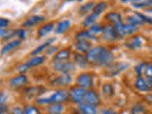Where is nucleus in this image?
<instances>
[{
    "instance_id": "nucleus-1",
    "label": "nucleus",
    "mask_w": 152,
    "mask_h": 114,
    "mask_svg": "<svg viewBox=\"0 0 152 114\" xmlns=\"http://www.w3.org/2000/svg\"><path fill=\"white\" fill-rule=\"evenodd\" d=\"M86 58L88 60V63L93 66H109L112 65L114 57L113 54L107 49L104 47H95L92 48L87 54Z\"/></svg>"
},
{
    "instance_id": "nucleus-2",
    "label": "nucleus",
    "mask_w": 152,
    "mask_h": 114,
    "mask_svg": "<svg viewBox=\"0 0 152 114\" xmlns=\"http://www.w3.org/2000/svg\"><path fill=\"white\" fill-rule=\"evenodd\" d=\"M68 95L64 90H57L53 94H51L48 98H38L36 99V103L39 104H61L66 101Z\"/></svg>"
},
{
    "instance_id": "nucleus-3",
    "label": "nucleus",
    "mask_w": 152,
    "mask_h": 114,
    "mask_svg": "<svg viewBox=\"0 0 152 114\" xmlns=\"http://www.w3.org/2000/svg\"><path fill=\"white\" fill-rule=\"evenodd\" d=\"M114 30H115L116 35L120 38L126 37L134 33L137 31V27L130 25V24H123L119 23L117 25L114 26Z\"/></svg>"
},
{
    "instance_id": "nucleus-4",
    "label": "nucleus",
    "mask_w": 152,
    "mask_h": 114,
    "mask_svg": "<svg viewBox=\"0 0 152 114\" xmlns=\"http://www.w3.org/2000/svg\"><path fill=\"white\" fill-rule=\"evenodd\" d=\"M86 89L82 88H73L70 89L69 96L71 100V102L75 104H81L85 99Z\"/></svg>"
},
{
    "instance_id": "nucleus-5",
    "label": "nucleus",
    "mask_w": 152,
    "mask_h": 114,
    "mask_svg": "<svg viewBox=\"0 0 152 114\" xmlns=\"http://www.w3.org/2000/svg\"><path fill=\"white\" fill-rule=\"evenodd\" d=\"M128 66H128L126 63H123V62H119V63L112 64L109 66H107L106 74L107 76H110V77H113V76H116L120 72H122V71L126 69Z\"/></svg>"
},
{
    "instance_id": "nucleus-6",
    "label": "nucleus",
    "mask_w": 152,
    "mask_h": 114,
    "mask_svg": "<svg viewBox=\"0 0 152 114\" xmlns=\"http://www.w3.org/2000/svg\"><path fill=\"white\" fill-rule=\"evenodd\" d=\"M76 81H77V85L82 88H88L92 87L93 84L92 75L89 73H81Z\"/></svg>"
},
{
    "instance_id": "nucleus-7",
    "label": "nucleus",
    "mask_w": 152,
    "mask_h": 114,
    "mask_svg": "<svg viewBox=\"0 0 152 114\" xmlns=\"http://www.w3.org/2000/svg\"><path fill=\"white\" fill-rule=\"evenodd\" d=\"M84 101L86 104L96 107L100 104V96L96 91H94V90H88V91L86 92Z\"/></svg>"
},
{
    "instance_id": "nucleus-8",
    "label": "nucleus",
    "mask_w": 152,
    "mask_h": 114,
    "mask_svg": "<svg viewBox=\"0 0 152 114\" xmlns=\"http://www.w3.org/2000/svg\"><path fill=\"white\" fill-rule=\"evenodd\" d=\"M71 75L69 73H62L60 76L56 77L51 82V85L56 86V87H66L71 83Z\"/></svg>"
},
{
    "instance_id": "nucleus-9",
    "label": "nucleus",
    "mask_w": 152,
    "mask_h": 114,
    "mask_svg": "<svg viewBox=\"0 0 152 114\" xmlns=\"http://www.w3.org/2000/svg\"><path fill=\"white\" fill-rule=\"evenodd\" d=\"M102 35H103V39L107 42H113L117 36L115 30H114V27H112L111 25H106L104 27H103Z\"/></svg>"
},
{
    "instance_id": "nucleus-10",
    "label": "nucleus",
    "mask_w": 152,
    "mask_h": 114,
    "mask_svg": "<svg viewBox=\"0 0 152 114\" xmlns=\"http://www.w3.org/2000/svg\"><path fill=\"white\" fill-rule=\"evenodd\" d=\"M54 69L62 73H69L74 69V66L69 62H54Z\"/></svg>"
},
{
    "instance_id": "nucleus-11",
    "label": "nucleus",
    "mask_w": 152,
    "mask_h": 114,
    "mask_svg": "<svg viewBox=\"0 0 152 114\" xmlns=\"http://www.w3.org/2000/svg\"><path fill=\"white\" fill-rule=\"evenodd\" d=\"M27 83H28L27 76L24 74H20L16 76V77H13L10 81V86H11L12 88H19L25 87Z\"/></svg>"
},
{
    "instance_id": "nucleus-12",
    "label": "nucleus",
    "mask_w": 152,
    "mask_h": 114,
    "mask_svg": "<svg viewBox=\"0 0 152 114\" xmlns=\"http://www.w3.org/2000/svg\"><path fill=\"white\" fill-rule=\"evenodd\" d=\"M46 91L43 87H30L25 89V96L28 98H32L34 96H39Z\"/></svg>"
},
{
    "instance_id": "nucleus-13",
    "label": "nucleus",
    "mask_w": 152,
    "mask_h": 114,
    "mask_svg": "<svg viewBox=\"0 0 152 114\" xmlns=\"http://www.w3.org/2000/svg\"><path fill=\"white\" fill-rule=\"evenodd\" d=\"M75 47L77 50L81 53H88V52L92 49L91 44L88 40H79L76 42Z\"/></svg>"
},
{
    "instance_id": "nucleus-14",
    "label": "nucleus",
    "mask_w": 152,
    "mask_h": 114,
    "mask_svg": "<svg viewBox=\"0 0 152 114\" xmlns=\"http://www.w3.org/2000/svg\"><path fill=\"white\" fill-rule=\"evenodd\" d=\"M45 20V17L44 16H41V15H33L30 18H28L27 20L23 23V27H26V28H30V27H33L39 24L41 22H43Z\"/></svg>"
},
{
    "instance_id": "nucleus-15",
    "label": "nucleus",
    "mask_w": 152,
    "mask_h": 114,
    "mask_svg": "<svg viewBox=\"0 0 152 114\" xmlns=\"http://www.w3.org/2000/svg\"><path fill=\"white\" fill-rule=\"evenodd\" d=\"M21 45V40H13L12 42H9L8 44L6 45H4V47L2 48V50H1V54L4 55V54H6L8 53V52L10 51H12L13 50H15L17 49V48Z\"/></svg>"
},
{
    "instance_id": "nucleus-16",
    "label": "nucleus",
    "mask_w": 152,
    "mask_h": 114,
    "mask_svg": "<svg viewBox=\"0 0 152 114\" xmlns=\"http://www.w3.org/2000/svg\"><path fill=\"white\" fill-rule=\"evenodd\" d=\"M142 40L141 39V37L134 36L127 41V43L126 44V47L128 48V49L135 50V49H138V48H140L142 46Z\"/></svg>"
},
{
    "instance_id": "nucleus-17",
    "label": "nucleus",
    "mask_w": 152,
    "mask_h": 114,
    "mask_svg": "<svg viewBox=\"0 0 152 114\" xmlns=\"http://www.w3.org/2000/svg\"><path fill=\"white\" fill-rule=\"evenodd\" d=\"M135 88H136V89H138L141 92H146V91H148L150 88L146 81L145 79H142V77L137 78L136 82H135Z\"/></svg>"
},
{
    "instance_id": "nucleus-18",
    "label": "nucleus",
    "mask_w": 152,
    "mask_h": 114,
    "mask_svg": "<svg viewBox=\"0 0 152 114\" xmlns=\"http://www.w3.org/2000/svg\"><path fill=\"white\" fill-rule=\"evenodd\" d=\"M70 51L69 50H62L56 52V54L54 55V62H66L69 58Z\"/></svg>"
},
{
    "instance_id": "nucleus-19",
    "label": "nucleus",
    "mask_w": 152,
    "mask_h": 114,
    "mask_svg": "<svg viewBox=\"0 0 152 114\" xmlns=\"http://www.w3.org/2000/svg\"><path fill=\"white\" fill-rule=\"evenodd\" d=\"M79 110L81 114H97L96 107L86 103L79 104Z\"/></svg>"
},
{
    "instance_id": "nucleus-20",
    "label": "nucleus",
    "mask_w": 152,
    "mask_h": 114,
    "mask_svg": "<svg viewBox=\"0 0 152 114\" xmlns=\"http://www.w3.org/2000/svg\"><path fill=\"white\" fill-rule=\"evenodd\" d=\"M70 27V21L69 20H63L57 24L56 28H55V33L56 34H63L69 30Z\"/></svg>"
},
{
    "instance_id": "nucleus-21",
    "label": "nucleus",
    "mask_w": 152,
    "mask_h": 114,
    "mask_svg": "<svg viewBox=\"0 0 152 114\" xmlns=\"http://www.w3.org/2000/svg\"><path fill=\"white\" fill-rule=\"evenodd\" d=\"M106 19L108 20L110 23L114 24V26L117 25L119 23H122V16L120 13H118L116 12H108L106 15Z\"/></svg>"
},
{
    "instance_id": "nucleus-22",
    "label": "nucleus",
    "mask_w": 152,
    "mask_h": 114,
    "mask_svg": "<svg viewBox=\"0 0 152 114\" xmlns=\"http://www.w3.org/2000/svg\"><path fill=\"white\" fill-rule=\"evenodd\" d=\"M44 60H45V58L43 56H36V57H33V58L30 59L24 65H25V66L28 69L30 68H33V66H37L41 65L43 62H44Z\"/></svg>"
},
{
    "instance_id": "nucleus-23",
    "label": "nucleus",
    "mask_w": 152,
    "mask_h": 114,
    "mask_svg": "<svg viewBox=\"0 0 152 114\" xmlns=\"http://www.w3.org/2000/svg\"><path fill=\"white\" fill-rule=\"evenodd\" d=\"M75 39L79 41V40H96V36L91 34L89 32V31H80L77 35L75 36Z\"/></svg>"
},
{
    "instance_id": "nucleus-24",
    "label": "nucleus",
    "mask_w": 152,
    "mask_h": 114,
    "mask_svg": "<svg viewBox=\"0 0 152 114\" xmlns=\"http://www.w3.org/2000/svg\"><path fill=\"white\" fill-rule=\"evenodd\" d=\"M50 114H61L64 110V107L61 104H51L47 108Z\"/></svg>"
},
{
    "instance_id": "nucleus-25",
    "label": "nucleus",
    "mask_w": 152,
    "mask_h": 114,
    "mask_svg": "<svg viewBox=\"0 0 152 114\" xmlns=\"http://www.w3.org/2000/svg\"><path fill=\"white\" fill-rule=\"evenodd\" d=\"M52 30H53V23H48L46 25L42 26L39 30H38V36L44 37L48 33H50Z\"/></svg>"
},
{
    "instance_id": "nucleus-26",
    "label": "nucleus",
    "mask_w": 152,
    "mask_h": 114,
    "mask_svg": "<svg viewBox=\"0 0 152 114\" xmlns=\"http://www.w3.org/2000/svg\"><path fill=\"white\" fill-rule=\"evenodd\" d=\"M74 62L79 68H86V66L88 64V60L86 58V56L81 53H76L74 55Z\"/></svg>"
},
{
    "instance_id": "nucleus-27",
    "label": "nucleus",
    "mask_w": 152,
    "mask_h": 114,
    "mask_svg": "<svg viewBox=\"0 0 152 114\" xmlns=\"http://www.w3.org/2000/svg\"><path fill=\"white\" fill-rule=\"evenodd\" d=\"M54 40H55L54 38H50L49 40H47L46 43H44V44H42L41 46L37 47L36 49L33 50L31 51V55H36V54H38V53H40V52H42L44 50H47L48 48H49V46H50Z\"/></svg>"
},
{
    "instance_id": "nucleus-28",
    "label": "nucleus",
    "mask_w": 152,
    "mask_h": 114,
    "mask_svg": "<svg viewBox=\"0 0 152 114\" xmlns=\"http://www.w3.org/2000/svg\"><path fill=\"white\" fill-rule=\"evenodd\" d=\"M95 5H96V4L93 3V2H88L87 4L82 5V6H81L80 9H79L80 14H86V13H88L90 12H92L94 7H95Z\"/></svg>"
},
{
    "instance_id": "nucleus-29",
    "label": "nucleus",
    "mask_w": 152,
    "mask_h": 114,
    "mask_svg": "<svg viewBox=\"0 0 152 114\" xmlns=\"http://www.w3.org/2000/svg\"><path fill=\"white\" fill-rule=\"evenodd\" d=\"M107 8V3H104V2H100V3H98V4L95 5V7H94L93 11H92V13H94L95 15L99 16L100 14H101L103 12L106 11Z\"/></svg>"
},
{
    "instance_id": "nucleus-30",
    "label": "nucleus",
    "mask_w": 152,
    "mask_h": 114,
    "mask_svg": "<svg viewBox=\"0 0 152 114\" xmlns=\"http://www.w3.org/2000/svg\"><path fill=\"white\" fill-rule=\"evenodd\" d=\"M97 15H95L94 13H90L86 17V19H84L83 21V26L84 27H91L93 25V23L95 22V20L97 19Z\"/></svg>"
},
{
    "instance_id": "nucleus-31",
    "label": "nucleus",
    "mask_w": 152,
    "mask_h": 114,
    "mask_svg": "<svg viewBox=\"0 0 152 114\" xmlns=\"http://www.w3.org/2000/svg\"><path fill=\"white\" fill-rule=\"evenodd\" d=\"M131 114H146V109L142 104H136L131 107Z\"/></svg>"
},
{
    "instance_id": "nucleus-32",
    "label": "nucleus",
    "mask_w": 152,
    "mask_h": 114,
    "mask_svg": "<svg viewBox=\"0 0 152 114\" xmlns=\"http://www.w3.org/2000/svg\"><path fill=\"white\" fill-rule=\"evenodd\" d=\"M127 22L128 24H130V25H133V26H137V25H142L144 21L142 20V19L138 16V14L135 13L134 15L132 16H128L127 17Z\"/></svg>"
},
{
    "instance_id": "nucleus-33",
    "label": "nucleus",
    "mask_w": 152,
    "mask_h": 114,
    "mask_svg": "<svg viewBox=\"0 0 152 114\" xmlns=\"http://www.w3.org/2000/svg\"><path fill=\"white\" fill-rule=\"evenodd\" d=\"M132 6L137 9H141V8H145L146 6H149V5L152 4V0H149V1H132L131 2Z\"/></svg>"
},
{
    "instance_id": "nucleus-34",
    "label": "nucleus",
    "mask_w": 152,
    "mask_h": 114,
    "mask_svg": "<svg viewBox=\"0 0 152 114\" xmlns=\"http://www.w3.org/2000/svg\"><path fill=\"white\" fill-rule=\"evenodd\" d=\"M24 114H40V110L33 106H27L24 108Z\"/></svg>"
},
{
    "instance_id": "nucleus-35",
    "label": "nucleus",
    "mask_w": 152,
    "mask_h": 114,
    "mask_svg": "<svg viewBox=\"0 0 152 114\" xmlns=\"http://www.w3.org/2000/svg\"><path fill=\"white\" fill-rule=\"evenodd\" d=\"M102 91H103V94L104 95V96L109 97V96H111L112 93H113V88L109 84H106V85H104Z\"/></svg>"
},
{
    "instance_id": "nucleus-36",
    "label": "nucleus",
    "mask_w": 152,
    "mask_h": 114,
    "mask_svg": "<svg viewBox=\"0 0 152 114\" xmlns=\"http://www.w3.org/2000/svg\"><path fill=\"white\" fill-rule=\"evenodd\" d=\"M102 31H103V27H101L100 25H92L89 28V32L95 36H96V34H98V33L102 32Z\"/></svg>"
},
{
    "instance_id": "nucleus-37",
    "label": "nucleus",
    "mask_w": 152,
    "mask_h": 114,
    "mask_svg": "<svg viewBox=\"0 0 152 114\" xmlns=\"http://www.w3.org/2000/svg\"><path fill=\"white\" fill-rule=\"evenodd\" d=\"M145 66H146V64L142 63V64H139V65H137V66H135V71H136V73H137L138 76H139V77L141 76V74L145 71Z\"/></svg>"
},
{
    "instance_id": "nucleus-38",
    "label": "nucleus",
    "mask_w": 152,
    "mask_h": 114,
    "mask_svg": "<svg viewBox=\"0 0 152 114\" xmlns=\"http://www.w3.org/2000/svg\"><path fill=\"white\" fill-rule=\"evenodd\" d=\"M144 73L147 78L152 79V65H146L145 66Z\"/></svg>"
},
{
    "instance_id": "nucleus-39",
    "label": "nucleus",
    "mask_w": 152,
    "mask_h": 114,
    "mask_svg": "<svg viewBox=\"0 0 152 114\" xmlns=\"http://www.w3.org/2000/svg\"><path fill=\"white\" fill-rule=\"evenodd\" d=\"M137 14L144 22H147L148 24H150V25H152V17L151 16L145 15V14H142V13H137Z\"/></svg>"
},
{
    "instance_id": "nucleus-40",
    "label": "nucleus",
    "mask_w": 152,
    "mask_h": 114,
    "mask_svg": "<svg viewBox=\"0 0 152 114\" xmlns=\"http://www.w3.org/2000/svg\"><path fill=\"white\" fill-rule=\"evenodd\" d=\"M8 24H9V20H8V19H5L3 17L0 18V28H1L2 30H4L5 28L8 27Z\"/></svg>"
},
{
    "instance_id": "nucleus-41",
    "label": "nucleus",
    "mask_w": 152,
    "mask_h": 114,
    "mask_svg": "<svg viewBox=\"0 0 152 114\" xmlns=\"http://www.w3.org/2000/svg\"><path fill=\"white\" fill-rule=\"evenodd\" d=\"M26 31H24V30H17L16 31V35L20 38V39H25L26 38Z\"/></svg>"
},
{
    "instance_id": "nucleus-42",
    "label": "nucleus",
    "mask_w": 152,
    "mask_h": 114,
    "mask_svg": "<svg viewBox=\"0 0 152 114\" xmlns=\"http://www.w3.org/2000/svg\"><path fill=\"white\" fill-rule=\"evenodd\" d=\"M99 114H118L116 111H114V110H111V109H106V108H104L102 109L101 111H100Z\"/></svg>"
},
{
    "instance_id": "nucleus-43",
    "label": "nucleus",
    "mask_w": 152,
    "mask_h": 114,
    "mask_svg": "<svg viewBox=\"0 0 152 114\" xmlns=\"http://www.w3.org/2000/svg\"><path fill=\"white\" fill-rule=\"evenodd\" d=\"M12 114H24V110L21 107H14L12 110Z\"/></svg>"
},
{
    "instance_id": "nucleus-44",
    "label": "nucleus",
    "mask_w": 152,
    "mask_h": 114,
    "mask_svg": "<svg viewBox=\"0 0 152 114\" xmlns=\"http://www.w3.org/2000/svg\"><path fill=\"white\" fill-rule=\"evenodd\" d=\"M57 51V47H50L47 49V53L48 54H51L52 52H56Z\"/></svg>"
},
{
    "instance_id": "nucleus-45",
    "label": "nucleus",
    "mask_w": 152,
    "mask_h": 114,
    "mask_svg": "<svg viewBox=\"0 0 152 114\" xmlns=\"http://www.w3.org/2000/svg\"><path fill=\"white\" fill-rule=\"evenodd\" d=\"M0 97H1V99H0V103H1V104H5V101H6V98L8 96L4 92H2L1 95H0Z\"/></svg>"
},
{
    "instance_id": "nucleus-46",
    "label": "nucleus",
    "mask_w": 152,
    "mask_h": 114,
    "mask_svg": "<svg viewBox=\"0 0 152 114\" xmlns=\"http://www.w3.org/2000/svg\"><path fill=\"white\" fill-rule=\"evenodd\" d=\"M146 82H147V84H148L149 88H152V79L147 78V79H146Z\"/></svg>"
}]
</instances>
